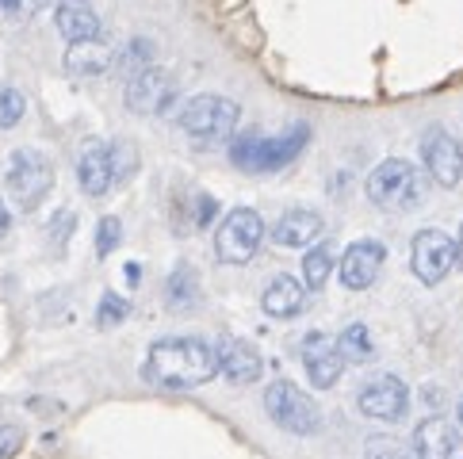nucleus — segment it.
I'll use <instances>...</instances> for the list:
<instances>
[{
	"mask_svg": "<svg viewBox=\"0 0 463 459\" xmlns=\"http://www.w3.org/2000/svg\"><path fill=\"white\" fill-rule=\"evenodd\" d=\"M260 306H264V314H269V318H279V322L299 318V314H303V306H307V284H299L295 276H276V280L264 287Z\"/></svg>",
	"mask_w": 463,
	"mask_h": 459,
	"instance_id": "a211bd4d",
	"label": "nucleus"
},
{
	"mask_svg": "<svg viewBox=\"0 0 463 459\" xmlns=\"http://www.w3.org/2000/svg\"><path fill=\"white\" fill-rule=\"evenodd\" d=\"M5 184H8V195H12L15 207H20V211H35L46 195H51V188H54L51 157L39 154V150H15L12 161H8Z\"/></svg>",
	"mask_w": 463,
	"mask_h": 459,
	"instance_id": "39448f33",
	"label": "nucleus"
},
{
	"mask_svg": "<svg viewBox=\"0 0 463 459\" xmlns=\"http://www.w3.org/2000/svg\"><path fill=\"white\" fill-rule=\"evenodd\" d=\"M322 215L310 207H291L279 215V222L272 226V241L279 245V249H303V245H314L322 238Z\"/></svg>",
	"mask_w": 463,
	"mask_h": 459,
	"instance_id": "dca6fc26",
	"label": "nucleus"
},
{
	"mask_svg": "<svg viewBox=\"0 0 463 459\" xmlns=\"http://www.w3.org/2000/svg\"><path fill=\"white\" fill-rule=\"evenodd\" d=\"M127 280L138 284V280H142V268H138V265H127Z\"/></svg>",
	"mask_w": 463,
	"mask_h": 459,
	"instance_id": "2f4dec72",
	"label": "nucleus"
},
{
	"mask_svg": "<svg viewBox=\"0 0 463 459\" xmlns=\"http://www.w3.org/2000/svg\"><path fill=\"white\" fill-rule=\"evenodd\" d=\"M214 360H219V375H226V383H234V387L257 383L260 371H264L260 349L245 337H226L219 349H214Z\"/></svg>",
	"mask_w": 463,
	"mask_h": 459,
	"instance_id": "4468645a",
	"label": "nucleus"
},
{
	"mask_svg": "<svg viewBox=\"0 0 463 459\" xmlns=\"http://www.w3.org/2000/svg\"><path fill=\"white\" fill-rule=\"evenodd\" d=\"M459 425H463V406H459Z\"/></svg>",
	"mask_w": 463,
	"mask_h": 459,
	"instance_id": "f704fd0d",
	"label": "nucleus"
},
{
	"mask_svg": "<svg viewBox=\"0 0 463 459\" xmlns=\"http://www.w3.org/2000/svg\"><path fill=\"white\" fill-rule=\"evenodd\" d=\"M65 70L77 77H100L115 70V51L104 39H85V42H70L65 51Z\"/></svg>",
	"mask_w": 463,
	"mask_h": 459,
	"instance_id": "aec40b11",
	"label": "nucleus"
},
{
	"mask_svg": "<svg viewBox=\"0 0 463 459\" xmlns=\"http://www.w3.org/2000/svg\"><path fill=\"white\" fill-rule=\"evenodd\" d=\"M421 165L440 188H456L463 180V145L444 126H429L421 135Z\"/></svg>",
	"mask_w": 463,
	"mask_h": 459,
	"instance_id": "1a4fd4ad",
	"label": "nucleus"
},
{
	"mask_svg": "<svg viewBox=\"0 0 463 459\" xmlns=\"http://www.w3.org/2000/svg\"><path fill=\"white\" fill-rule=\"evenodd\" d=\"M337 349L345 356V364H368V360L375 356V344H372V333H368V325H349V330L341 333L337 341Z\"/></svg>",
	"mask_w": 463,
	"mask_h": 459,
	"instance_id": "4be33fe9",
	"label": "nucleus"
},
{
	"mask_svg": "<svg viewBox=\"0 0 463 459\" xmlns=\"http://www.w3.org/2000/svg\"><path fill=\"white\" fill-rule=\"evenodd\" d=\"M24 111H27V100H24L20 89H0V130H8V126L20 123Z\"/></svg>",
	"mask_w": 463,
	"mask_h": 459,
	"instance_id": "a878e982",
	"label": "nucleus"
},
{
	"mask_svg": "<svg viewBox=\"0 0 463 459\" xmlns=\"http://www.w3.org/2000/svg\"><path fill=\"white\" fill-rule=\"evenodd\" d=\"M77 180H80V192L100 200V195L111 192L115 184V150L100 138H89L80 145V157H77Z\"/></svg>",
	"mask_w": 463,
	"mask_h": 459,
	"instance_id": "ddd939ff",
	"label": "nucleus"
},
{
	"mask_svg": "<svg viewBox=\"0 0 463 459\" xmlns=\"http://www.w3.org/2000/svg\"><path fill=\"white\" fill-rule=\"evenodd\" d=\"M54 23L61 31V39H70V42L100 39V15H96V8L89 0H58Z\"/></svg>",
	"mask_w": 463,
	"mask_h": 459,
	"instance_id": "6ab92c4d",
	"label": "nucleus"
},
{
	"mask_svg": "<svg viewBox=\"0 0 463 459\" xmlns=\"http://www.w3.org/2000/svg\"><path fill=\"white\" fill-rule=\"evenodd\" d=\"M310 145V126L295 123L284 135H241L230 142V161L241 173H276L291 165L295 157Z\"/></svg>",
	"mask_w": 463,
	"mask_h": 459,
	"instance_id": "f03ea898",
	"label": "nucleus"
},
{
	"mask_svg": "<svg viewBox=\"0 0 463 459\" xmlns=\"http://www.w3.org/2000/svg\"><path fill=\"white\" fill-rule=\"evenodd\" d=\"M146 371L161 387L192 390L219 375V360H214L211 344L195 337H165V341H154L150 352H146Z\"/></svg>",
	"mask_w": 463,
	"mask_h": 459,
	"instance_id": "f257e3e1",
	"label": "nucleus"
},
{
	"mask_svg": "<svg viewBox=\"0 0 463 459\" xmlns=\"http://www.w3.org/2000/svg\"><path fill=\"white\" fill-rule=\"evenodd\" d=\"M127 314H130V303L123 299V295L108 291L100 299V310H96V325H100V330H111V325H119Z\"/></svg>",
	"mask_w": 463,
	"mask_h": 459,
	"instance_id": "393cba45",
	"label": "nucleus"
},
{
	"mask_svg": "<svg viewBox=\"0 0 463 459\" xmlns=\"http://www.w3.org/2000/svg\"><path fill=\"white\" fill-rule=\"evenodd\" d=\"M119 241H123V222L115 215L100 219V226H96V253L108 257V253H115V245H119Z\"/></svg>",
	"mask_w": 463,
	"mask_h": 459,
	"instance_id": "bb28decb",
	"label": "nucleus"
},
{
	"mask_svg": "<svg viewBox=\"0 0 463 459\" xmlns=\"http://www.w3.org/2000/svg\"><path fill=\"white\" fill-rule=\"evenodd\" d=\"M456 445H459V436L444 417H425L418 429H413V440H410L413 459H452Z\"/></svg>",
	"mask_w": 463,
	"mask_h": 459,
	"instance_id": "f3484780",
	"label": "nucleus"
},
{
	"mask_svg": "<svg viewBox=\"0 0 463 459\" xmlns=\"http://www.w3.org/2000/svg\"><path fill=\"white\" fill-rule=\"evenodd\" d=\"M8 230H12V215H8V207H5V200H0V241L8 238Z\"/></svg>",
	"mask_w": 463,
	"mask_h": 459,
	"instance_id": "7c9ffc66",
	"label": "nucleus"
},
{
	"mask_svg": "<svg viewBox=\"0 0 463 459\" xmlns=\"http://www.w3.org/2000/svg\"><path fill=\"white\" fill-rule=\"evenodd\" d=\"M264 241V219L253 207H234L214 230V253L222 265H250Z\"/></svg>",
	"mask_w": 463,
	"mask_h": 459,
	"instance_id": "0eeeda50",
	"label": "nucleus"
},
{
	"mask_svg": "<svg viewBox=\"0 0 463 459\" xmlns=\"http://www.w3.org/2000/svg\"><path fill=\"white\" fill-rule=\"evenodd\" d=\"M329 272H334V245L329 241L310 245V253L303 257V284L310 291H322L326 280H329Z\"/></svg>",
	"mask_w": 463,
	"mask_h": 459,
	"instance_id": "412c9836",
	"label": "nucleus"
},
{
	"mask_svg": "<svg viewBox=\"0 0 463 459\" xmlns=\"http://www.w3.org/2000/svg\"><path fill=\"white\" fill-rule=\"evenodd\" d=\"M368 200L383 211H410L425 200V176L413 161H379L368 176Z\"/></svg>",
	"mask_w": 463,
	"mask_h": 459,
	"instance_id": "7ed1b4c3",
	"label": "nucleus"
},
{
	"mask_svg": "<svg viewBox=\"0 0 463 459\" xmlns=\"http://www.w3.org/2000/svg\"><path fill=\"white\" fill-rule=\"evenodd\" d=\"M456 265L463 268V226H459V238H456Z\"/></svg>",
	"mask_w": 463,
	"mask_h": 459,
	"instance_id": "473e14b6",
	"label": "nucleus"
},
{
	"mask_svg": "<svg viewBox=\"0 0 463 459\" xmlns=\"http://www.w3.org/2000/svg\"><path fill=\"white\" fill-rule=\"evenodd\" d=\"M39 8H46V0H15L12 15H35Z\"/></svg>",
	"mask_w": 463,
	"mask_h": 459,
	"instance_id": "c85d7f7f",
	"label": "nucleus"
},
{
	"mask_svg": "<svg viewBox=\"0 0 463 459\" xmlns=\"http://www.w3.org/2000/svg\"><path fill=\"white\" fill-rule=\"evenodd\" d=\"M383 265H387V245L375 241V238H360L341 253L337 276H341L345 291H368L379 280Z\"/></svg>",
	"mask_w": 463,
	"mask_h": 459,
	"instance_id": "9b49d317",
	"label": "nucleus"
},
{
	"mask_svg": "<svg viewBox=\"0 0 463 459\" xmlns=\"http://www.w3.org/2000/svg\"><path fill=\"white\" fill-rule=\"evenodd\" d=\"M264 409H269V417L279 425V429H288L295 436H310L322 429V409L314 406V398L307 390H299L291 379H276L269 383L264 390Z\"/></svg>",
	"mask_w": 463,
	"mask_h": 459,
	"instance_id": "423d86ee",
	"label": "nucleus"
},
{
	"mask_svg": "<svg viewBox=\"0 0 463 459\" xmlns=\"http://www.w3.org/2000/svg\"><path fill=\"white\" fill-rule=\"evenodd\" d=\"M303 368L310 375V383L318 387V390H329L337 379H341V371H345V356L334 341H329L326 333H307L303 337Z\"/></svg>",
	"mask_w": 463,
	"mask_h": 459,
	"instance_id": "2eb2a0df",
	"label": "nucleus"
},
{
	"mask_svg": "<svg viewBox=\"0 0 463 459\" xmlns=\"http://www.w3.org/2000/svg\"><path fill=\"white\" fill-rule=\"evenodd\" d=\"M238 115L241 108L226 96H195V100L184 104L180 111V130L195 142V145H222L226 138H234V126H238Z\"/></svg>",
	"mask_w": 463,
	"mask_h": 459,
	"instance_id": "20e7f679",
	"label": "nucleus"
},
{
	"mask_svg": "<svg viewBox=\"0 0 463 459\" xmlns=\"http://www.w3.org/2000/svg\"><path fill=\"white\" fill-rule=\"evenodd\" d=\"M146 65H154V42H146V39H135L123 54H115V70H123L127 77L142 73Z\"/></svg>",
	"mask_w": 463,
	"mask_h": 459,
	"instance_id": "b1692460",
	"label": "nucleus"
},
{
	"mask_svg": "<svg viewBox=\"0 0 463 459\" xmlns=\"http://www.w3.org/2000/svg\"><path fill=\"white\" fill-rule=\"evenodd\" d=\"M356 406H360V414L372 417V421H399L410 406V387L399 379V375H387V371L372 375V379L360 387Z\"/></svg>",
	"mask_w": 463,
	"mask_h": 459,
	"instance_id": "9d476101",
	"label": "nucleus"
},
{
	"mask_svg": "<svg viewBox=\"0 0 463 459\" xmlns=\"http://www.w3.org/2000/svg\"><path fill=\"white\" fill-rule=\"evenodd\" d=\"M173 96H176L173 77L165 70H157V65H146L142 73L127 77V108L135 115H161V111H169Z\"/></svg>",
	"mask_w": 463,
	"mask_h": 459,
	"instance_id": "f8f14e48",
	"label": "nucleus"
},
{
	"mask_svg": "<svg viewBox=\"0 0 463 459\" xmlns=\"http://www.w3.org/2000/svg\"><path fill=\"white\" fill-rule=\"evenodd\" d=\"M410 268L425 287H437L456 268V241L444 230H418L410 245Z\"/></svg>",
	"mask_w": 463,
	"mask_h": 459,
	"instance_id": "6e6552de",
	"label": "nucleus"
},
{
	"mask_svg": "<svg viewBox=\"0 0 463 459\" xmlns=\"http://www.w3.org/2000/svg\"><path fill=\"white\" fill-rule=\"evenodd\" d=\"M165 299H169L173 310L195 306V299H200V287H195V276H192L188 265H176V272L169 276V287H165Z\"/></svg>",
	"mask_w": 463,
	"mask_h": 459,
	"instance_id": "5701e85b",
	"label": "nucleus"
},
{
	"mask_svg": "<svg viewBox=\"0 0 463 459\" xmlns=\"http://www.w3.org/2000/svg\"><path fill=\"white\" fill-rule=\"evenodd\" d=\"M214 215H219V203H214L211 195H195V215H192L195 226H207Z\"/></svg>",
	"mask_w": 463,
	"mask_h": 459,
	"instance_id": "cd10ccee",
	"label": "nucleus"
},
{
	"mask_svg": "<svg viewBox=\"0 0 463 459\" xmlns=\"http://www.w3.org/2000/svg\"><path fill=\"white\" fill-rule=\"evenodd\" d=\"M15 8V0H0V12H12Z\"/></svg>",
	"mask_w": 463,
	"mask_h": 459,
	"instance_id": "72a5a7b5",
	"label": "nucleus"
},
{
	"mask_svg": "<svg viewBox=\"0 0 463 459\" xmlns=\"http://www.w3.org/2000/svg\"><path fill=\"white\" fill-rule=\"evenodd\" d=\"M15 445H20V436H15V433L8 429V425H5V429H0V459H5V455H8Z\"/></svg>",
	"mask_w": 463,
	"mask_h": 459,
	"instance_id": "c756f323",
	"label": "nucleus"
}]
</instances>
